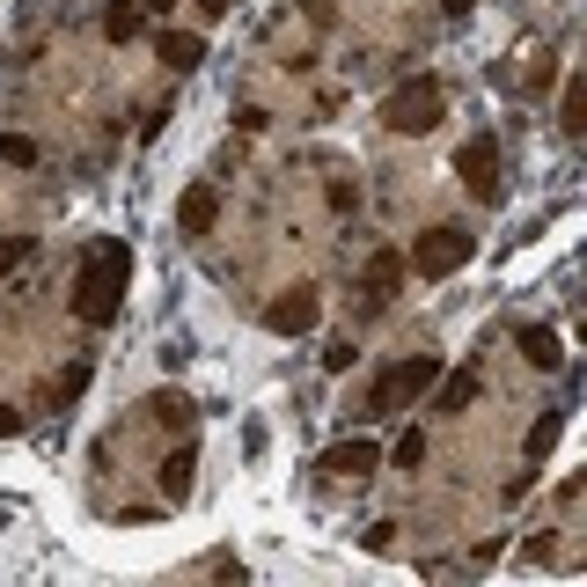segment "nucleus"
Segmentation results:
<instances>
[{"mask_svg": "<svg viewBox=\"0 0 587 587\" xmlns=\"http://www.w3.org/2000/svg\"><path fill=\"white\" fill-rule=\"evenodd\" d=\"M16 433H22V411H16V404H0V441H16Z\"/></svg>", "mask_w": 587, "mask_h": 587, "instance_id": "nucleus-23", "label": "nucleus"}, {"mask_svg": "<svg viewBox=\"0 0 587 587\" xmlns=\"http://www.w3.org/2000/svg\"><path fill=\"white\" fill-rule=\"evenodd\" d=\"M302 8H309V22H316V30L331 22V0H302Z\"/></svg>", "mask_w": 587, "mask_h": 587, "instance_id": "nucleus-24", "label": "nucleus"}, {"mask_svg": "<svg viewBox=\"0 0 587 587\" xmlns=\"http://www.w3.org/2000/svg\"><path fill=\"white\" fill-rule=\"evenodd\" d=\"M374 463H382V448L374 441H339V448H323V478H374Z\"/></svg>", "mask_w": 587, "mask_h": 587, "instance_id": "nucleus-7", "label": "nucleus"}, {"mask_svg": "<svg viewBox=\"0 0 587 587\" xmlns=\"http://www.w3.org/2000/svg\"><path fill=\"white\" fill-rule=\"evenodd\" d=\"M441 110H448V89L433 81V74H419V81H404V89L382 96V125H390V133H433Z\"/></svg>", "mask_w": 587, "mask_h": 587, "instance_id": "nucleus-3", "label": "nucleus"}, {"mask_svg": "<svg viewBox=\"0 0 587 587\" xmlns=\"http://www.w3.org/2000/svg\"><path fill=\"white\" fill-rule=\"evenodd\" d=\"M22 257H30V235H8V243H0V280H8Z\"/></svg>", "mask_w": 587, "mask_h": 587, "instance_id": "nucleus-20", "label": "nucleus"}, {"mask_svg": "<svg viewBox=\"0 0 587 587\" xmlns=\"http://www.w3.org/2000/svg\"><path fill=\"white\" fill-rule=\"evenodd\" d=\"M558 125H566V140H580V133H587V81H580V74L566 81V104H558Z\"/></svg>", "mask_w": 587, "mask_h": 587, "instance_id": "nucleus-16", "label": "nucleus"}, {"mask_svg": "<svg viewBox=\"0 0 587 587\" xmlns=\"http://www.w3.org/2000/svg\"><path fill=\"white\" fill-rule=\"evenodd\" d=\"M125 272H133V250H125L118 235L89 243V257H81V272H74V316L96 323V331H110L118 309H125Z\"/></svg>", "mask_w": 587, "mask_h": 587, "instance_id": "nucleus-1", "label": "nucleus"}, {"mask_svg": "<svg viewBox=\"0 0 587 587\" xmlns=\"http://www.w3.org/2000/svg\"><path fill=\"white\" fill-rule=\"evenodd\" d=\"M323 368H331V374H345V368H353V339H339V345H331V353H323Z\"/></svg>", "mask_w": 587, "mask_h": 587, "instance_id": "nucleus-22", "label": "nucleus"}, {"mask_svg": "<svg viewBox=\"0 0 587 587\" xmlns=\"http://www.w3.org/2000/svg\"><path fill=\"white\" fill-rule=\"evenodd\" d=\"M316 316H323L316 286H286L280 302L265 309V323H272V331H280V339H302V331H316Z\"/></svg>", "mask_w": 587, "mask_h": 587, "instance_id": "nucleus-6", "label": "nucleus"}, {"mask_svg": "<svg viewBox=\"0 0 587 587\" xmlns=\"http://www.w3.org/2000/svg\"><path fill=\"white\" fill-rule=\"evenodd\" d=\"M192 470H198V456H192V441L177 448V456H169V463H162V499H192Z\"/></svg>", "mask_w": 587, "mask_h": 587, "instance_id": "nucleus-14", "label": "nucleus"}, {"mask_svg": "<svg viewBox=\"0 0 587 587\" xmlns=\"http://www.w3.org/2000/svg\"><path fill=\"white\" fill-rule=\"evenodd\" d=\"M521 360H529L536 374H558V368H566V345H558L551 323H529V331H521Z\"/></svg>", "mask_w": 587, "mask_h": 587, "instance_id": "nucleus-10", "label": "nucleus"}, {"mask_svg": "<svg viewBox=\"0 0 587 587\" xmlns=\"http://www.w3.org/2000/svg\"><path fill=\"white\" fill-rule=\"evenodd\" d=\"M433 390H441V397H433V411H448V419H456V411H470V404H478V390H485V382H478V368H456V374H441Z\"/></svg>", "mask_w": 587, "mask_h": 587, "instance_id": "nucleus-11", "label": "nucleus"}, {"mask_svg": "<svg viewBox=\"0 0 587 587\" xmlns=\"http://www.w3.org/2000/svg\"><path fill=\"white\" fill-rule=\"evenodd\" d=\"M140 0H110V8H104V37H110V45H125V37H140Z\"/></svg>", "mask_w": 587, "mask_h": 587, "instance_id": "nucleus-15", "label": "nucleus"}, {"mask_svg": "<svg viewBox=\"0 0 587 587\" xmlns=\"http://www.w3.org/2000/svg\"><path fill=\"white\" fill-rule=\"evenodd\" d=\"M214 221H221V192H214V184H192L184 206H177V228L184 235H214Z\"/></svg>", "mask_w": 587, "mask_h": 587, "instance_id": "nucleus-8", "label": "nucleus"}, {"mask_svg": "<svg viewBox=\"0 0 587 587\" xmlns=\"http://www.w3.org/2000/svg\"><path fill=\"white\" fill-rule=\"evenodd\" d=\"M419 463H427V433L411 427L404 441H397V470H419Z\"/></svg>", "mask_w": 587, "mask_h": 587, "instance_id": "nucleus-18", "label": "nucleus"}, {"mask_svg": "<svg viewBox=\"0 0 587 587\" xmlns=\"http://www.w3.org/2000/svg\"><path fill=\"white\" fill-rule=\"evenodd\" d=\"M169 8H177V0H140V16H169Z\"/></svg>", "mask_w": 587, "mask_h": 587, "instance_id": "nucleus-25", "label": "nucleus"}, {"mask_svg": "<svg viewBox=\"0 0 587 587\" xmlns=\"http://www.w3.org/2000/svg\"><path fill=\"white\" fill-rule=\"evenodd\" d=\"M433 382H441V360H433V353H411V360H397V368H382V374H374V390H368V419L404 411L411 397H427Z\"/></svg>", "mask_w": 587, "mask_h": 587, "instance_id": "nucleus-2", "label": "nucleus"}, {"mask_svg": "<svg viewBox=\"0 0 587 587\" xmlns=\"http://www.w3.org/2000/svg\"><path fill=\"white\" fill-rule=\"evenodd\" d=\"M558 433H566V411H544V419H536V433H529V463H544V456H551Z\"/></svg>", "mask_w": 587, "mask_h": 587, "instance_id": "nucleus-17", "label": "nucleus"}, {"mask_svg": "<svg viewBox=\"0 0 587 587\" xmlns=\"http://www.w3.org/2000/svg\"><path fill=\"white\" fill-rule=\"evenodd\" d=\"M0 162H16V169H30V162H37V140H22V133H8V140H0Z\"/></svg>", "mask_w": 587, "mask_h": 587, "instance_id": "nucleus-19", "label": "nucleus"}, {"mask_svg": "<svg viewBox=\"0 0 587 587\" xmlns=\"http://www.w3.org/2000/svg\"><path fill=\"white\" fill-rule=\"evenodd\" d=\"M397 286H404V250H374L368 257V302H397Z\"/></svg>", "mask_w": 587, "mask_h": 587, "instance_id": "nucleus-9", "label": "nucleus"}, {"mask_svg": "<svg viewBox=\"0 0 587 587\" xmlns=\"http://www.w3.org/2000/svg\"><path fill=\"white\" fill-rule=\"evenodd\" d=\"M441 8H448V16H470V0H441Z\"/></svg>", "mask_w": 587, "mask_h": 587, "instance_id": "nucleus-27", "label": "nucleus"}, {"mask_svg": "<svg viewBox=\"0 0 587 587\" xmlns=\"http://www.w3.org/2000/svg\"><path fill=\"white\" fill-rule=\"evenodd\" d=\"M147 419L169 427V433H184V427H192V397H184V390H155V397H147Z\"/></svg>", "mask_w": 587, "mask_h": 587, "instance_id": "nucleus-13", "label": "nucleus"}, {"mask_svg": "<svg viewBox=\"0 0 587 587\" xmlns=\"http://www.w3.org/2000/svg\"><path fill=\"white\" fill-rule=\"evenodd\" d=\"M155 52H162V67H169V74H192V67H206V45H198L192 30H162V37H155Z\"/></svg>", "mask_w": 587, "mask_h": 587, "instance_id": "nucleus-12", "label": "nucleus"}, {"mask_svg": "<svg viewBox=\"0 0 587 587\" xmlns=\"http://www.w3.org/2000/svg\"><path fill=\"white\" fill-rule=\"evenodd\" d=\"M331 206H339V214H353V206H360V184L339 177V184H331Z\"/></svg>", "mask_w": 587, "mask_h": 587, "instance_id": "nucleus-21", "label": "nucleus"}, {"mask_svg": "<svg viewBox=\"0 0 587 587\" xmlns=\"http://www.w3.org/2000/svg\"><path fill=\"white\" fill-rule=\"evenodd\" d=\"M198 8H206V16H228V8H235V0H198Z\"/></svg>", "mask_w": 587, "mask_h": 587, "instance_id": "nucleus-26", "label": "nucleus"}, {"mask_svg": "<svg viewBox=\"0 0 587 587\" xmlns=\"http://www.w3.org/2000/svg\"><path fill=\"white\" fill-rule=\"evenodd\" d=\"M470 250H478V243H470L463 228H427L419 243H411L404 265L419 272V280H448V272H463V265H470Z\"/></svg>", "mask_w": 587, "mask_h": 587, "instance_id": "nucleus-4", "label": "nucleus"}, {"mask_svg": "<svg viewBox=\"0 0 587 587\" xmlns=\"http://www.w3.org/2000/svg\"><path fill=\"white\" fill-rule=\"evenodd\" d=\"M456 177L470 184V198L499 206V192H507V184H499V140H492V133H470V147L456 155Z\"/></svg>", "mask_w": 587, "mask_h": 587, "instance_id": "nucleus-5", "label": "nucleus"}]
</instances>
